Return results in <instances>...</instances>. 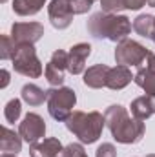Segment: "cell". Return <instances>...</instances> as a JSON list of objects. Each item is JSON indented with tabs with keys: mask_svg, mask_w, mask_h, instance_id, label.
Listing matches in <instances>:
<instances>
[{
	"mask_svg": "<svg viewBox=\"0 0 155 157\" xmlns=\"http://www.w3.org/2000/svg\"><path fill=\"white\" fill-rule=\"evenodd\" d=\"M44 35V26L40 22H15L11 26V39L17 46L35 44Z\"/></svg>",
	"mask_w": 155,
	"mask_h": 157,
	"instance_id": "obj_9",
	"label": "cell"
},
{
	"mask_svg": "<svg viewBox=\"0 0 155 157\" xmlns=\"http://www.w3.org/2000/svg\"><path fill=\"white\" fill-rule=\"evenodd\" d=\"M131 110V117L139 119V121H146L152 115H155V95H142L131 101L130 104Z\"/></svg>",
	"mask_w": 155,
	"mask_h": 157,
	"instance_id": "obj_14",
	"label": "cell"
},
{
	"mask_svg": "<svg viewBox=\"0 0 155 157\" xmlns=\"http://www.w3.org/2000/svg\"><path fill=\"white\" fill-rule=\"evenodd\" d=\"M133 82L142 88L146 91V95H155V71L148 70V68H141L135 75H133Z\"/></svg>",
	"mask_w": 155,
	"mask_h": 157,
	"instance_id": "obj_20",
	"label": "cell"
},
{
	"mask_svg": "<svg viewBox=\"0 0 155 157\" xmlns=\"http://www.w3.org/2000/svg\"><path fill=\"white\" fill-rule=\"evenodd\" d=\"M47 17L55 29H66L71 26L75 11L70 0H51L47 6Z\"/></svg>",
	"mask_w": 155,
	"mask_h": 157,
	"instance_id": "obj_8",
	"label": "cell"
},
{
	"mask_svg": "<svg viewBox=\"0 0 155 157\" xmlns=\"http://www.w3.org/2000/svg\"><path fill=\"white\" fill-rule=\"evenodd\" d=\"M20 97H22V101H24L26 104H29V106H40V104H44V101H47V91L42 90L37 84H31V82H29V84H24V86H22Z\"/></svg>",
	"mask_w": 155,
	"mask_h": 157,
	"instance_id": "obj_17",
	"label": "cell"
},
{
	"mask_svg": "<svg viewBox=\"0 0 155 157\" xmlns=\"http://www.w3.org/2000/svg\"><path fill=\"white\" fill-rule=\"evenodd\" d=\"M146 68L148 70H152V71H155V53H150L148 57H146Z\"/></svg>",
	"mask_w": 155,
	"mask_h": 157,
	"instance_id": "obj_28",
	"label": "cell"
},
{
	"mask_svg": "<svg viewBox=\"0 0 155 157\" xmlns=\"http://www.w3.org/2000/svg\"><path fill=\"white\" fill-rule=\"evenodd\" d=\"M13 70L24 77L37 78L42 75V62L37 57L35 44H20L17 46L15 57H13Z\"/></svg>",
	"mask_w": 155,
	"mask_h": 157,
	"instance_id": "obj_5",
	"label": "cell"
},
{
	"mask_svg": "<svg viewBox=\"0 0 155 157\" xmlns=\"http://www.w3.org/2000/svg\"><path fill=\"white\" fill-rule=\"evenodd\" d=\"M70 2L73 6L75 15H84V13H88L91 9V6H93L95 0H70Z\"/></svg>",
	"mask_w": 155,
	"mask_h": 157,
	"instance_id": "obj_25",
	"label": "cell"
},
{
	"mask_svg": "<svg viewBox=\"0 0 155 157\" xmlns=\"http://www.w3.org/2000/svg\"><path fill=\"white\" fill-rule=\"evenodd\" d=\"M0 2H7V0H0Z\"/></svg>",
	"mask_w": 155,
	"mask_h": 157,
	"instance_id": "obj_34",
	"label": "cell"
},
{
	"mask_svg": "<svg viewBox=\"0 0 155 157\" xmlns=\"http://www.w3.org/2000/svg\"><path fill=\"white\" fill-rule=\"evenodd\" d=\"M62 148L64 146L57 137H47L29 146V157H59Z\"/></svg>",
	"mask_w": 155,
	"mask_h": 157,
	"instance_id": "obj_13",
	"label": "cell"
},
{
	"mask_svg": "<svg viewBox=\"0 0 155 157\" xmlns=\"http://www.w3.org/2000/svg\"><path fill=\"white\" fill-rule=\"evenodd\" d=\"M148 55H150V51L137 40L124 39L115 48V60L117 64H122V66H137L139 68L144 64Z\"/></svg>",
	"mask_w": 155,
	"mask_h": 157,
	"instance_id": "obj_6",
	"label": "cell"
},
{
	"mask_svg": "<svg viewBox=\"0 0 155 157\" xmlns=\"http://www.w3.org/2000/svg\"><path fill=\"white\" fill-rule=\"evenodd\" d=\"M20 113H22V102L20 99H11L6 108H4V117L7 122H17L20 119Z\"/></svg>",
	"mask_w": 155,
	"mask_h": 157,
	"instance_id": "obj_22",
	"label": "cell"
},
{
	"mask_svg": "<svg viewBox=\"0 0 155 157\" xmlns=\"http://www.w3.org/2000/svg\"><path fill=\"white\" fill-rule=\"evenodd\" d=\"M46 102H47V112L51 117L59 122H66L68 117L73 113V108L77 104V95L71 88L59 86V88L47 90V101Z\"/></svg>",
	"mask_w": 155,
	"mask_h": 157,
	"instance_id": "obj_4",
	"label": "cell"
},
{
	"mask_svg": "<svg viewBox=\"0 0 155 157\" xmlns=\"http://www.w3.org/2000/svg\"><path fill=\"white\" fill-rule=\"evenodd\" d=\"M7 84H9V71L2 70V84H0V88H6Z\"/></svg>",
	"mask_w": 155,
	"mask_h": 157,
	"instance_id": "obj_29",
	"label": "cell"
},
{
	"mask_svg": "<svg viewBox=\"0 0 155 157\" xmlns=\"http://www.w3.org/2000/svg\"><path fill=\"white\" fill-rule=\"evenodd\" d=\"M152 40H153V42H155V35H153V37H152Z\"/></svg>",
	"mask_w": 155,
	"mask_h": 157,
	"instance_id": "obj_33",
	"label": "cell"
},
{
	"mask_svg": "<svg viewBox=\"0 0 155 157\" xmlns=\"http://www.w3.org/2000/svg\"><path fill=\"white\" fill-rule=\"evenodd\" d=\"M95 157H117V150L112 143H102L97 152H95Z\"/></svg>",
	"mask_w": 155,
	"mask_h": 157,
	"instance_id": "obj_26",
	"label": "cell"
},
{
	"mask_svg": "<svg viewBox=\"0 0 155 157\" xmlns=\"http://www.w3.org/2000/svg\"><path fill=\"white\" fill-rule=\"evenodd\" d=\"M18 133L28 144H35L46 133V122L39 113H28L18 126Z\"/></svg>",
	"mask_w": 155,
	"mask_h": 157,
	"instance_id": "obj_10",
	"label": "cell"
},
{
	"mask_svg": "<svg viewBox=\"0 0 155 157\" xmlns=\"http://www.w3.org/2000/svg\"><path fill=\"white\" fill-rule=\"evenodd\" d=\"M91 55V46L86 42H78L68 51V71L71 75H80L86 71V62Z\"/></svg>",
	"mask_w": 155,
	"mask_h": 157,
	"instance_id": "obj_11",
	"label": "cell"
},
{
	"mask_svg": "<svg viewBox=\"0 0 155 157\" xmlns=\"http://www.w3.org/2000/svg\"><path fill=\"white\" fill-rule=\"evenodd\" d=\"M148 6L150 7H155V0H148Z\"/></svg>",
	"mask_w": 155,
	"mask_h": 157,
	"instance_id": "obj_31",
	"label": "cell"
},
{
	"mask_svg": "<svg viewBox=\"0 0 155 157\" xmlns=\"http://www.w3.org/2000/svg\"><path fill=\"white\" fill-rule=\"evenodd\" d=\"M104 126L106 119L100 112H73L66 121L68 132L78 137L82 144H93L100 137Z\"/></svg>",
	"mask_w": 155,
	"mask_h": 157,
	"instance_id": "obj_3",
	"label": "cell"
},
{
	"mask_svg": "<svg viewBox=\"0 0 155 157\" xmlns=\"http://www.w3.org/2000/svg\"><path fill=\"white\" fill-rule=\"evenodd\" d=\"M44 4L46 0H13V11L18 17H31L39 13Z\"/></svg>",
	"mask_w": 155,
	"mask_h": 157,
	"instance_id": "obj_18",
	"label": "cell"
},
{
	"mask_svg": "<svg viewBox=\"0 0 155 157\" xmlns=\"http://www.w3.org/2000/svg\"><path fill=\"white\" fill-rule=\"evenodd\" d=\"M131 80H133V75H131L130 68L128 66H122V64H117L115 68H110L106 88H110V90H122Z\"/></svg>",
	"mask_w": 155,
	"mask_h": 157,
	"instance_id": "obj_15",
	"label": "cell"
},
{
	"mask_svg": "<svg viewBox=\"0 0 155 157\" xmlns=\"http://www.w3.org/2000/svg\"><path fill=\"white\" fill-rule=\"evenodd\" d=\"M0 157H17V154H2Z\"/></svg>",
	"mask_w": 155,
	"mask_h": 157,
	"instance_id": "obj_30",
	"label": "cell"
},
{
	"mask_svg": "<svg viewBox=\"0 0 155 157\" xmlns=\"http://www.w3.org/2000/svg\"><path fill=\"white\" fill-rule=\"evenodd\" d=\"M66 71H68V51L64 49H55L49 62L46 64L44 68V75L46 80L53 86V88H59L64 84V77H66Z\"/></svg>",
	"mask_w": 155,
	"mask_h": 157,
	"instance_id": "obj_7",
	"label": "cell"
},
{
	"mask_svg": "<svg viewBox=\"0 0 155 157\" xmlns=\"http://www.w3.org/2000/svg\"><path fill=\"white\" fill-rule=\"evenodd\" d=\"M122 9H126L124 0H100V11H104V13L117 15Z\"/></svg>",
	"mask_w": 155,
	"mask_h": 157,
	"instance_id": "obj_24",
	"label": "cell"
},
{
	"mask_svg": "<svg viewBox=\"0 0 155 157\" xmlns=\"http://www.w3.org/2000/svg\"><path fill=\"white\" fill-rule=\"evenodd\" d=\"M108 73H110V66L106 64H95L91 68H88L84 71V84L91 90H100L106 88L108 84Z\"/></svg>",
	"mask_w": 155,
	"mask_h": 157,
	"instance_id": "obj_12",
	"label": "cell"
},
{
	"mask_svg": "<svg viewBox=\"0 0 155 157\" xmlns=\"http://www.w3.org/2000/svg\"><path fill=\"white\" fill-rule=\"evenodd\" d=\"M106 126L112 132L113 139L120 144H137L142 141L146 133L144 121L130 117L128 110L120 104H112L104 112Z\"/></svg>",
	"mask_w": 155,
	"mask_h": 157,
	"instance_id": "obj_1",
	"label": "cell"
},
{
	"mask_svg": "<svg viewBox=\"0 0 155 157\" xmlns=\"http://www.w3.org/2000/svg\"><path fill=\"white\" fill-rule=\"evenodd\" d=\"M146 157H155V154H148V155H146Z\"/></svg>",
	"mask_w": 155,
	"mask_h": 157,
	"instance_id": "obj_32",
	"label": "cell"
},
{
	"mask_svg": "<svg viewBox=\"0 0 155 157\" xmlns=\"http://www.w3.org/2000/svg\"><path fill=\"white\" fill-rule=\"evenodd\" d=\"M22 137L20 133H15L7 126L2 128V137H0V150L4 154H18L22 150Z\"/></svg>",
	"mask_w": 155,
	"mask_h": 157,
	"instance_id": "obj_16",
	"label": "cell"
},
{
	"mask_svg": "<svg viewBox=\"0 0 155 157\" xmlns=\"http://www.w3.org/2000/svg\"><path fill=\"white\" fill-rule=\"evenodd\" d=\"M133 31L144 39H152L155 35V17L152 15H139L133 20Z\"/></svg>",
	"mask_w": 155,
	"mask_h": 157,
	"instance_id": "obj_19",
	"label": "cell"
},
{
	"mask_svg": "<svg viewBox=\"0 0 155 157\" xmlns=\"http://www.w3.org/2000/svg\"><path fill=\"white\" fill-rule=\"evenodd\" d=\"M59 157H88V154H86L82 143H71V144L62 148Z\"/></svg>",
	"mask_w": 155,
	"mask_h": 157,
	"instance_id": "obj_23",
	"label": "cell"
},
{
	"mask_svg": "<svg viewBox=\"0 0 155 157\" xmlns=\"http://www.w3.org/2000/svg\"><path fill=\"white\" fill-rule=\"evenodd\" d=\"M86 28H88V33L93 39H99V40L104 39L119 44L120 40L128 39L133 24L124 15H112V13L99 11V13H93L89 17Z\"/></svg>",
	"mask_w": 155,
	"mask_h": 157,
	"instance_id": "obj_2",
	"label": "cell"
},
{
	"mask_svg": "<svg viewBox=\"0 0 155 157\" xmlns=\"http://www.w3.org/2000/svg\"><path fill=\"white\" fill-rule=\"evenodd\" d=\"M146 4H148V0H124L126 9H133V11L141 9V7H142V6H146Z\"/></svg>",
	"mask_w": 155,
	"mask_h": 157,
	"instance_id": "obj_27",
	"label": "cell"
},
{
	"mask_svg": "<svg viewBox=\"0 0 155 157\" xmlns=\"http://www.w3.org/2000/svg\"><path fill=\"white\" fill-rule=\"evenodd\" d=\"M17 51V44L13 42L11 35H2L0 37V59L2 60H13Z\"/></svg>",
	"mask_w": 155,
	"mask_h": 157,
	"instance_id": "obj_21",
	"label": "cell"
}]
</instances>
